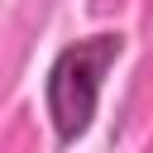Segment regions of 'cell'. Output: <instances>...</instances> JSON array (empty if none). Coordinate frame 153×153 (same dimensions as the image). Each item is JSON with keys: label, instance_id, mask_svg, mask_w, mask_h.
I'll return each mask as SVG.
<instances>
[{"label": "cell", "instance_id": "cell-1", "mask_svg": "<svg viewBox=\"0 0 153 153\" xmlns=\"http://www.w3.org/2000/svg\"><path fill=\"white\" fill-rule=\"evenodd\" d=\"M120 57H124V33L105 29V33H86V38L62 43L57 57L48 62L43 105H48V120H53V134H57L62 148L76 143L91 129L100 91H105V76L115 72Z\"/></svg>", "mask_w": 153, "mask_h": 153}]
</instances>
